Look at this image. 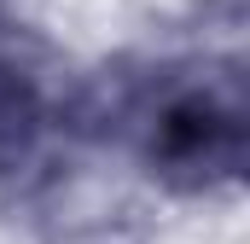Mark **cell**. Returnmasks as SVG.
Returning a JSON list of instances; mask_svg holds the SVG:
<instances>
[{"instance_id": "6da1fadb", "label": "cell", "mask_w": 250, "mask_h": 244, "mask_svg": "<svg viewBox=\"0 0 250 244\" xmlns=\"http://www.w3.org/2000/svg\"><path fill=\"white\" fill-rule=\"evenodd\" d=\"M163 157L175 169H204V175H227L239 163V122L215 117V111H175L163 128Z\"/></svg>"}, {"instance_id": "7a4b0ae2", "label": "cell", "mask_w": 250, "mask_h": 244, "mask_svg": "<svg viewBox=\"0 0 250 244\" xmlns=\"http://www.w3.org/2000/svg\"><path fill=\"white\" fill-rule=\"evenodd\" d=\"M29 122H35V87L0 64V140H18Z\"/></svg>"}]
</instances>
